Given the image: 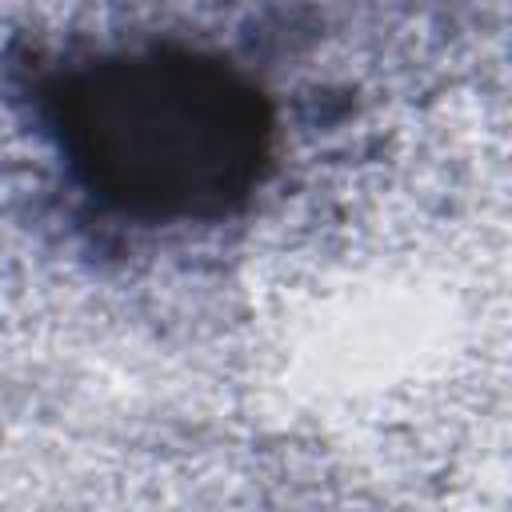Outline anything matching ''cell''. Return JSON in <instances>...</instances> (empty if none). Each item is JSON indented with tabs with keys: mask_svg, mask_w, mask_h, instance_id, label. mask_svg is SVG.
Here are the masks:
<instances>
[{
	"mask_svg": "<svg viewBox=\"0 0 512 512\" xmlns=\"http://www.w3.org/2000/svg\"><path fill=\"white\" fill-rule=\"evenodd\" d=\"M48 124L92 196L152 224L228 216L272 160L264 92L228 60L168 44L72 68L48 92Z\"/></svg>",
	"mask_w": 512,
	"mask_h": 512,
	"instance_id": "1",
	"label": "cell"
}]
</instances>
